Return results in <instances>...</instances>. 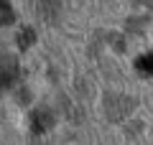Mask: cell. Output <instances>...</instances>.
I'll list each match as a JSON object with an SVG mask.
<instances>
[{
	"label": "cell",
	"instance_id": "6da1fadb",
	"mask_svg": "<svg viewBox=\"0 0 153 145\" xmlns=\"http://www.w3.org/2000/svg\"><path fill=\"white\" fill-rule=\"evenodd\" d=\"M10 16H13V10H10V5H8V0H0V26L10 21Z\"/></svg>",
	"mask_w": 153,
	"mask_h": 145
},
{
	"label": "cell",
	"instance_id": "7a4b0ae2",
	"mask_svg": "<svg viewBox=\"0 0 153 145\" xmlns=\"http://www.w3.org/2000/svg\"><path fill=\"white\" fill-rule=\"evenodd\" d=\"M138 69H140V71H148V74H153V56L140 59V61H138Z\"/></svg>",
	"mask_w": 153,
	"mask_h": 145
}]
</instances>
